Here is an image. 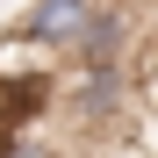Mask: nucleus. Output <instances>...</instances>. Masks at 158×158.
<instances>
[{"label":"nucleus","instance_id":"2","mask_svg":"<svg viewBox=\"0 0 158 158\" xmlns=\"http://www.w3.org/2000/svg\"><path fill=\"white\" fill-rule=\"evenodd\" d=\"M144 7L137 0H101L94 22H86V36H79V50L65 58V72H129V50L144 43Z\"/></svg>","mask_w":158,"mask_h":158},{"label":"nucleus","instance_id":"1","mask_svg":"<svg viewBox=\"0 0 158 158\" xmlns=\"http://www.w3.org/2000/svg\"><path fill=\"white\" fill-rule=\"evenodd\" d=\"M144 108V86L137 72H58V129L72 144H94V137H115L129 129Z\"/></svg>","mask_w":158,"mask_h":158},{"label":"nucleus","instance_id":"3","mask_svg":"<svg viewBox=\"0 0 158 158\" xmlns=\"http://www.w3.org/2000/svg\"><path fill=\"white\" fill-rule=\"evenodd\" d=\"M94 7H101V0H29V7L15 15V29H7V36H22L29 50H43L50 65H65L72 50H79V36H86Z\"/></svg>","mask_w":158,"mask_h":158},{"label":"nucleus","instance_id":"4","mask_svg":"<svg viewBox=\"0 0 158 158\" xmlns=\"http://www.w3.org/2000/svg\"><path fill=\"white\" fill-rule=\"evenodd\" d=\"M0 158H65L50 129H0Z\"/></svg>","mask_w":158,"mask_h":158}]
</instances>
